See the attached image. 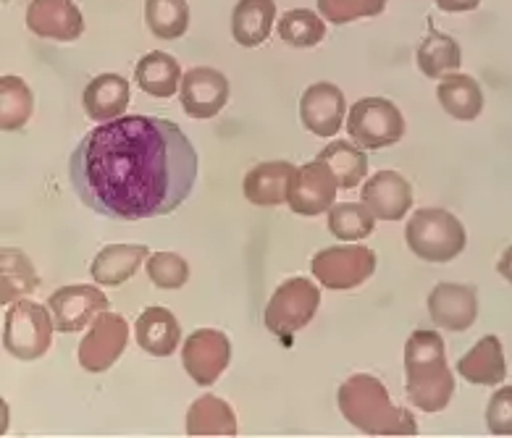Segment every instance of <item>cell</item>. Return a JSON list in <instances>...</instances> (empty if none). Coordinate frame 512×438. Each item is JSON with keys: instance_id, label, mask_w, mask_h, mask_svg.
<instances>
[{"instance_id": "cell-16", "label": "cell", "mask_w": 512, "mask_h": 438, "mask_svg": "<svg viewBox=\"0 0 512 438\" xmlns=\"http://www.w3.org/2000/svg\"><path fill=\"white\" fill-rule=\"evenodd\" d=\"M27 27L45 40L74 42L85 32V19L74 0H32L27 6Z\"/></svg>"}, {"instance_id": "cell-35", "label": "cell", "mask_w": 512, "mask_h": 438, "mask_svg": "<svg viewBox=\"0 0 512 438\" xmlns=\"http://www.w3.org/2000/svg\"><path fill=\"white\" fill-rule=\"evenodd\" d=\"M386 8V0H318V11L331 24H350L358 19H373Z\"/></svg>"}, {"instance_id": "cell-3", "label": "cell", "mask_w": 512, "mask_h": 438, "mask_svg": "<svg viewBox=\"0 0 512 438\" xmlns=\"http://www.w3.org/2000/svg\"><path fill=\"white\" fill-rule=\"evenodd\" d=\"M405 389L423 412H442L455 394V376L447 365L442 336L418 328L405 344Z\"/></svg>"}, {"instance_id": "cell-28", "label": "cell", "mask_w": 512, "mask_h": 438, "mask_svg": "<svg viewBox=\"0 0 512 438\" xmlns=\"http://www.w3.org/2000/svg\"><path fill=\"white\" fill-rule=\"evenodd\" d=\"M318 158L329 163L339 181V189H347V192L358 187L360 181H365V176H368V158H365L363 147H358L355 142H331L329 147H323L318 153Z\"/></svg>"}, {"instance_id": "cell-22", "label": "cell", "mask_w": 512, "mask_h": 438, "mask_svg": "<svg viewBox=\"0 0 512 438\" xmlns=\"http://www.w3.org/2000/svg\"><path fill=\"white\" fill-rule=\"evenodd\" d=\"M85 113L92 121H116L129 108V82L119 74H100L85 87Z\"/></svg>"}, {"instance_id": "cell-1", "label": "cell", "mask_w": 512, "mask_h": 438, "mask_svg": "<svg viewBox=\"0 0 512 438\" xmlns=\"http://www.w3.org/2000/svg\"><path fill=\"white\" fill-rule=\"evenodd\" d=\"M197 150L174 121L121 116L95 126L69 160L77 197L111 221L171 216L192 195Z\"/></svg>"}, {"instance_id": "cell-31", "label": "cell", "mask_w": 512, "mask_h": 438, "mask_svg": "<svg viewBox=\"0 0 512 438\" xmlns=\"http://www.w3.org/2000/svg\"><path fill=\"white\" fill-rule=\"evenodd\" d=\"M145 21L158 40H179L190 27L187 0H145Z\"/></svg>"}, {"instance_id": "cell-9", "label": "cell", "mask_w": 512, "mask_h": 438, "mask_svg": "<svg viewBox=\"0 0 512 438\" xmlns=\"http://www.w3.org/2000/svg\"><path fill=\"white\" fill-rule=\"evenodd\" d=\"M129 341V326L127 320L119 313H103L92 320L90 331L79 344V365L87 373H106L111 370L119 357L124 355Z\"/></svg>"}, {"instance_id": "cell-24", "label": "cell", "mask_w": 512, "mask_h": 438, "mask_svg": "<svg viewBox=\"0 0 512 438\" xmlns=\"http://www.w3.org/2000/svg\"><path fill=\"white\" fill-rule=\"evenodd\" d=\"M276 19L274 0H239L232 14V35L242 48H258L268 40Z\"/></svg>"}, {"instance_id": "cell-11", "label": "cell", "mask_w": 512, "mask_h": 438, "mask_svg": "<svg viewBox=\"0 0 512 438\" xmlns=\"http://www.w3.org/2000/svg\"><path fill=\"white\" fill-rule=\"evenodd\" d=\"M48 307L58 334H74L90 326L103 310H108V297L98 286H61L48 297Z\"/></svg>"}, {"instance_id": "cell-8", "label": "cell", "mask_w": 512, "mask_h": 438, "mask_svg": "<svg viewBox=\"0 0 512 438\" xmlns=\"http://www.w3.org/2000/svg\"><path fill=\"white\" fill-rule=\"evenodd\" d=\"M310 271L331 292L358 289L376 273V252L363 244H337L316 252L310 260Z\"/></svg>"}, {"instance_id": "cell-15", "label": "cell", "mask_w": 512, "mask_h": 438, "mask_svg": "<svg viewBox=\"0 0 512 438\" xmlns=\"http://www.w3.org/2000/svg\"><path fill=\"white\" fill-rule=\"evenodd\" d=\"M428 315L434 326L463 334L478 318V292L476 286L468 284H444L434 286L428 294Z\"/></svg>"}, {"instance_id": "cell-29", "label": "cell", "mask_w": 512, "mask_h": 438, "mask_svg": "<svg viewBox=\"0 0 512 438\" xmlns=\"http://www.w3.org/2000/svg\"><path fill=\"white\" fill-rule=\"evenodd\" d=\"M35 111V98L22 77L6 74L0 79V126L6 132L22 129Z\"/></svg>"}, {"instance_id": "cell-12", "label": "cell", "mask_w": 512, "mask_h": 438, "mask_svg": "<svg viewBox=\"0 0 512 438\" xmlns=\"http://www.w3.org/2000/svg\"><path fill=\"white\" fill-rule=\"evenodd\" d=\"M339 181L329 163L321 158L310 160L305 166L297 168V176L292 181V192H289V208L295 210L297 216H321L329 213L334 200H337Z\"/></svg>"}, {"instance_id": "cell-7", "label": "cell", "mask_w": 512, "mask_h": 438, "mask_svg": "<svg viewBox=\"0 0 512 438\" xmlns=\"http://www.w3.org/2000/svg\"><path fill=\"white\" fill-rule=\"evenodd\" d=\"M347 134L363 150H384L402 140L405 119L392 100L363 98L350 108Z\"/></svg>"}, {"instance_id": "cell-5", "label": "cell", "mask_w": 512, "mask_h": 438, "mask_svg": "<svg viewBox=\"0 0 512 438\" xmlns=\"http://www.w3.org/2000/svg\"><path fill=\"white\" fill-rule=\"evenodd\" d=\"M53 313L48 305H37L32 299L14 302L3 320V347L16 360H40L53 341Z\"/></svg>"}, {"instance_id": "cell-19", "label": "cell", "mask_w": 512, "mask_h": 438, "mask_svg": "<svg viewBox=\"0 0 512 438\" xmlns=\"http://www.w3.org/2000/svg\"><path fill=\"white\" fill-rule=\"evenodd\" d=\"M148 258V244H108L95 255L90 273L98 286H121L140 271V265Z\"/></svg>"}, {"instance_id": "cell-25", "label": "cell", "mask_w": 512, "mask_h": 438, "mask_svg": "<svg viewBox=\"0 0 512 438\" xmlns=\"http://www.w3.org/2000/svg\"><path fill=\"white\" fill-rule=\"evenodd\" d=\"M134 79L140 84L142 92H148L150 98H174L182 87V69L174 56L153 50L148 56H142L134 66Z\"/></svg>"}, {"instance_id": "cell-17", "label": "cell", "mask_w": 512, "mask_h": 438, "mask_svg": "<svg viewBox=\"0 0 512 438\" xmlns=\"http://www.w3.org/2000/svg\"><path fill=\"white\" fill-rule=\"evenodd\" d=\"M360 200L379 221H402L413 208V187L397 171H379L363 184Z\"/></svg>"}, {"instance_id": "cell-37", "label": "cell", "mask_w": 512, "mask_h": 438, "mask_svg": "<svg viewBox=\"0 0 512 438\" xmlns=\"http://www.w3.org/2000/svg\"><path fill=\"white\" fill-rule=\"evenodd\" d=\"M436 6L447 11V14H468L481 6V0H436Z\"/></svg>"}, {"instance_id": "cell-6", "label": "cell", "mask_w": 512, "mask_h": 438, "mask_svg": "<svg viewBox=\"0 0 512 438\" xmlns=\"http://www.w3.org/2000/svg\"><path fill=\"white\" fill-rule=\"evenodd\" d=\"M318 305H321V292L313 281L295 276L287 279L274 292V297L268 299L266 313H263V323L271 334L281 336V339H292L297 331L308 326L310 320L316 318Z\"/></svg>"}, {"instance_id": "cell-34", "label": "cell", "mask_w": 512, "mask_h": 438, "mask_svg": "<svg viewBox=\"0 0 512 438\" xmlns=\"http://www.w3.org/2000/svg\"><path fill=\"white\" fill-rule=\"evenodd\" d=\"M145 268H148V279L158 289H182L190 279V265L176 252H155L148 258Z\"/></svg>"}, {"instance_id": "cell-33", "label": "cell", "mask_w": 512, "mask_h": 438, "mask_svg": "<svg viewBox=\"0 0 512 438\" xmlns=\"http://www.w3.org/2000/svg\"><path fill=\"white\" fill-rule=\"evenodd\" d=\"M37 286V273L22 250L3 247V305L29 294Z\"/></svg>"}, {"instance_id": "cell-10", "label": "cell", "mask_w": 512, "mask_h": 438, "mask_svg": "<svg viewBox=\"0 0 512 438\" xmlns=\"http://www.w3.org/2000/svg\"><path fill=\"white\" fill-rule=\"evenodd\" d=\"M232 360V344L224 331L200 328L187 336L182 347L184 370L197 386H213Z\"/></svg>"}, {"instance_id": "cell-23", "label": "cell", "mask_w": 512, "mask_h": 438, "mask_svg": "<svg viewBox=\"0 0 512 438\" xmlns=\"http://www.w3.org/2000/svg\"><path fill=\"white\" fill-rule=\"evenodd\" d=\"M436 98H439L444 111L457 121H473L484 111L481 84L473 77H468V74H460V71L444 74L439 87H436Z\"/></svg>"}, {"instance_id": "cell-27", "label": "cell", "mask_w": 512, "mask_h": 438, "mask_svg": "<svg viewBox=\"0 0 512 438\" xmlns=\"http://www.w3.org/2000/svg\"><path fill=\"white\" fill-rule=\"evenodd\" d=\"M415 58H418V69H421L423 77L442 79L449 71L460 69L463 50H460L455 37L444 35V32H431L418 45V56Z\"/></svg>"}, {"instance_id": "cell-38", "label": "cell", "mask_w": 512, "mask_h": 438, "mask_svg": "<svg viewBox=\"0 0 512 438\" xmlns=\"http://www.w3.org/2000/svg\"><path fill=\"white\" fill-rule=\"evenodd\" d=\"M497 271H499V276L507 281V284H512V244L507 247L505 252H502V258H499V263H497Z\"/></svg>"}, {"instance_id": "cell-4", "label": "cell", "mask_w": 512, "mask_h": 438, "mask_svg": "<svg viewBox=\"0 0 512 438\" xmlns=\"http://www.w3.org/2000/svg\"><path fill=\"white\" fill-rule=\"evenodd\" d=\"M407 247L426 263H452L465 250V226L449 210L423 208L415 210L405 226Z\"/></svg>"}, {"instance_id": "cell-26", "label": "cell", "mask_w": 512, "mask_h": 438, "mask_svg": "<svg viewBox=\"0 0 512 438\" xmlns=\"http://www.w3.org/2000/svg\"><path fill=\"white\" fill-rule=\"evenodd\" d=\"M187 436H237V415L224 399L203 394L187 412Z\"/></svg>"}, {"instance_id": "cell-36", "label": "cell", "mask_w": 512, "mask_h": 438, "mask_svg": "<svg viewBox=\"0 0 512 438\" xmlns=\"http://www.w3.org/2000/svg\"><path fill=\"white\" fill-rule=\"evenodd\" d=\"M486 425L494 436H512V386L494 391L486 407Z\"/></svg>"}, {"instance_id": "cell-32", "label": "cell", "mask_w": 512, "mask_h": 438, "mask_svg": "<svg viewBox=\"0 0 512 438\" xmlns=\"http://www.w3.org/2000/svg\"><path fill=\"white\" fill-rule=\"evenodd\" d=\"M276 32H279L281 42H287L292 48H316L326 37V24L321 16L308 8H292L281 16Z\"/></svg>"}, {"instance_id": "cell-18", "label": "cell", "mask_w": 512, "mask_h": 438, "mask_svg": "<svg viewBox=\"0 0 512 438\" xmlns=\"http://www.w3.org/2000/svg\"><path fill=\"white\" fill-rule=\"evenodd\" d=\"M297 176V166L289 160H268V163H258L253 171H247L245 181H242V192H245L247 202L260 205V208H274V205H284L289 202V192H292V181Z\"/></svg>"}, {"instance_id": "cell-30", "label": "cell", "mask_w": 512, "mask_h": 438, "mask_svg": "<svg viewBox=\"0 0 512 438\" xmlns=\"http://www.w3.org/2000/svg\"><path fill=\"white\" fill-rule=\"evenodd\" d=\"M376 229V216L360 202H337L329 210V231L339 242H360Z\"/></svg>"}, {"instance_id": "cell-20", "label": "cell", "mask_w": 512, "mask_h": 438, "mask_svg": "<svg viewBox=\"0 0 512 438\" xmlns=\"http://www.w3.org/2000/svg\"><path fill=\"white\" fill-rule=\"evenodd\" d=\"M457 373L476 386H499L507 378L502 341L497 336H484L457 360Z\"/></svg>"}, {"instance_id": "cell-14", "label": "cell", "mask_w": 512, "mask_h": 438, "mask_svg": "<svg viewBox=\"0 0 512 438\" xmlns=\"http://www.w3.org/2000/svg\"><path fill=\"white\" fill-rule=\"evenodd\" d=\"M344 116H347V103L337 84L316 82L302 92L300 98V119L302 126L316 137H337L342 129Z\"/></svg>"}, {"instance_id": "cell-21", "label": "cell", "mask_w": 512, "mask_h": 438, "mask_svg": "<svg viewBox=\"0 0 512 438\" xmlns=\"http://www.w3.org/2000/svg\"><path fill=\"white\" fill-rule=\"evenodd\" d=\"M134 334H137L140 349H145L153 357H171L179 349V341H182L179 320L166 307L158 305L148 307L145 313H140L137 326H134Z\"/></svg>"}, {"instance_id": "cell-2", "label": "cell", "mask_w": 512, "mask_h": 438, "mask_svg": "<svg viewBox=\"0 0 512 438\" xmlns=\"http://www.w3.org/2000/svg\"><path fill=\"white\" fill-rule=\"evenodd\" d=\"M339 412L368 436H415L418 423L405 407H397L384 383L368 373H355L339 386Z\"/></svg>"}, {"instance_id": "cell-13", "label": "cell", "mask_w": 512, "mask_h": 438, "mask_svg": "<svg viewBox=\"0 0 512 438\" xmlns=\"http://www.w3.org/2000/svg\"><path fill=\"white\" fill-rule=\"evenodd\" d=\"M182 108L190 119H213L229 103V79L211 66H195L182 77Z\"/></svg>"}]
</instances>
